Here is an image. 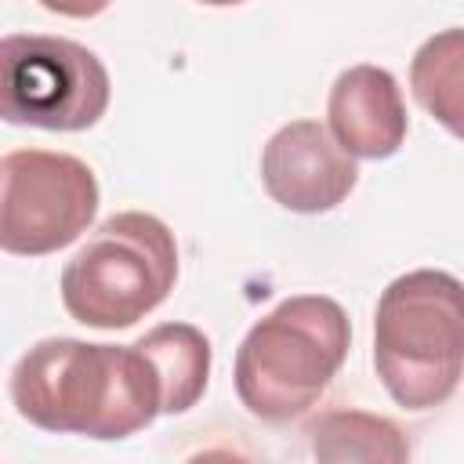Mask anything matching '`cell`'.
Instances as JSON below:
<instances>
[{"mask_svg":"<svg viewBox=\"0 0 464 464\" xmlns=\"http://www.w3.org/2000/svg\"><path fill=\"white\" fill-rule=\"evenodd\" d=\"M308 439L319 460L399 464L410 457L406 435L388 417L366 410H326L308 424Z\"/></svg>","mask_w":464,"mask_h":464,"instance_id":"obj_10","label":"cell"},{"mask_svg":"<svg viewBox=\"0 0 464 464\" xmlns=\"http://www.w3.org/2000/svg\"><path fill=\"white\" fill-rule=\"evenodd\" d=\"M98 214L94 170L69 152L18 149L0 160V250L44 257L76 243Z\"/></svg>","mask_w":464,"mask_h":464,"instance_id":"obj_6","label":"cell"},{"mask_svg":"<svg viewBox=\"0 0 464 464\" xmlns=\"http://www.w3.org/2000/svg\"><path fill=\"white\" fill-rule=\"evenodd\" d=\"M355 181V160L319 120H290L261 149V185L279 207L294 214L334 210L348 199Z\"/></svg>","mask_w":464,"mask_h":464,"instance_id":"obj_7","label":"cell"},{"mask_svg":"<svg viewBox=\"0 0 464 464\" xmlns=\"http://www.w3.org/2000/svg\"><path fill=\"white\" fill-rule=\"evenodd\" d=\"M352 323L334 297L297 294L257 319L236 348V395L272 424L308 413L348 359Z\"/></svg>","mask_w":464,"mask_h":464,"instance_id":"obj_2","label":"cell"},{"mask_svg":"<svg viewBox=\"0 0 464 464\" xmlns=\"http://www.w3.org/2000/svg\"><path fill=\"white\" fill-rule=\"evenodd\" d=\"M406 102L381 65H348L326 98V130L352 160H388L406 141Z\"/></svg>","mask_w":464,"mask_h":464,"instance_id":"obj_8","label":"cell"},{"mask_svg":"<svg viewBox=\"0 0 464 464\" xmlns=\"http://www.w3.org/2000/svg\"><path fill=\"white\" fill-rule=\"evenodd\" d=\"M109 69L102 58L47 33L0 36V120L40 130H87L109 109Z\"/></svg>","mask_w":464,"mask_h":464,"instance_id":"obj_5","label":"cell"},{"mask_svg":"<svg viewBox=\"0 0 464 464\" xmlns=\"http://www.w3.org/2000/svg\"><path fill=\"white\" fill-rule=\"evenodd\" d=\"M373 366L384 392L406 410L442 406L464 373L460 279L417 268L392 279L373 312Z\"/></svg>","mask_w":464,"mask_h":464,"instance_id":"obj_3","label":"cell"},{"mask_svg":"<svg viewBox=\"0 0 464 464\" xmlns=\"http://www.w3.org/2000/svg\"><path fill=\"white\" fill-rule=\"evenodd\" d=\"M178 279L174 232L145 210L105 218L62 268L65 312L94 330H123L167 301Z\"/></svg>","mask_w":464,"mask_h":464,"instance_id":"obj_4","label":"cell"},{"mask_svg":"<svg viewBox=\"0 0 464 464\" xmlns=\"http://www.w3.org/2000/svg\"><path fill=\"white\" fill-rule=\"evenodd\" d=\"M40 7H47L51 14H62V18H94L102 14L112 0H36Z\"/></svg>","mask_w":464,"mask_h":464,"instance_id":"obj_12","label":"cell"},{"mask_svg":"<svg viewBox=\"0 0 464 464\" xmlns=\"http://www.w3.org/2000/svg\"><path fill=\"white\" fill-rule=\"evenodd\" d=\"M11 402L44 431L112 442L160 417V384L138 344L47 337L14 362Z\"/></svg>","mask_w":464,"mask_h":464,"instance_id":"obj_1","label":"cell"},{"mask_svg":"<svg viewBox=\"0 0 464 464\" xmlns=\"http://www.w3.org/2000/svg\"><path fill=\"white\" fill-rule=\"evenodd\" d=\"M410 87L417 102L450 130L460 134L464 116V33L442 29L424 40L410 62Z\"/></svg>","mask_w":464,"mask_h":464,"instance_id":"obj_11","label":"cell"},{"mask_svg":"<svg viewBox=\"0 0 464 464\" xmlns=\"http://www.w3.org/2000/svg\"><path fill=\"white\" fill-rule=\"evenodd\" d=\"M199 4H207V7H236L243 0H199Z\"/></svg>","mask_w":464,"mask_h":464,"instance_id":"obj_13","label":"cell"},{"mask_svg":"<svg viewBox=\"0 0 464 464\" xmlns=\"http://www.w3.org/2000/svg\"><path fill=\"white\" fill-rule=\"evenodd\" d=\"M160 384V413L192 410L210 381V341L192 323H160L134 341Z\"/></svg>","mask_w":464,"mask_h":464,"instance_id":"obj_9","label":"cell"}]
</instances>
